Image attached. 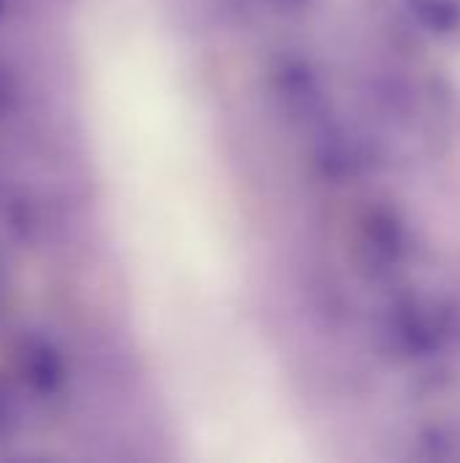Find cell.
<instances>
[{
	"label": "cell",
	"mask_w": 460,
	"mask_h": 463,
	"mask_svg": "<svg viewBox=\"0 0 460 463\" xmlns=\"http://www.w3.org/2000/svg\"><path fill=\"white\" fill-rule=\"evenodd\" d=\"M24 374H27V383L33 385V391L38 393H49L57 388V361H54V353L46 347V345H30L27 353H24Z\"/></svg>",
	"instance_id": "cell-1"
},
{
	"label": "cell",
	"mask_w": 460,
	"mask_h": 463,
	"mask_svg": "<svg viewBox=\"0 0 460 463\" xmlns=\"http://www.w3.org/2000/svg\"><path fill=\"white\" fill-rule=\"evenodd\" d=\"M8 431V407H5V402L0 399V437Z\"/></svg>",
	"instance_id": "cell-2"
},
{
	"label": "cell",
	"mask_w": 460,
	"mask_h": 463,
	"mask_svg": "<svg viewBox=\"0 0 460 463\" xmlns=\"http://www.w3.org/2000/svg\"><path fill=\"white\" fill-rule=\"evenodd\" d=\"M0 5H3V0H0Z\"/></svg>",
	"instance_id": "cell-3"
}]
</instances>
